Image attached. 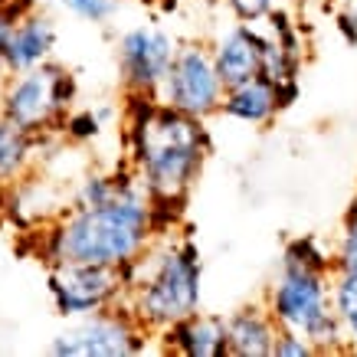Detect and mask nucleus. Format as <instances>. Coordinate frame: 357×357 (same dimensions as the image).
Listing matches in <instances>:
<instances>
[{
  "instance_id": "nucleus-1",
  "label": "nucleus",
  "mask_w": 357,
  "mask_h": 357,
  "mask_svg": "<svg viewBox=\"0 0 357 357\" xmlns=\"http://www.w3.org/2000/svg\"><path fill=\"white\" fill-rule=\"evenodd\" d=\"M158 233L154 200L131 171L115 197L89 206L73 204L50 220L40 229V259L46 266L89 262L125 269L144 256Z\"/></svg>"
},
{
  "instance_id": "nucleus-2",
  "label": "nucleus",
  "mask_w": 357,
  "mask_h": 357,
  "mask_svg": "<svg viewBox=\"0 0 357 357\" xmlns=\"http://www.w3.org/2000/svg\"><path fill=\"white\" fill-rule=\"evenodd\" d=\"M128 161L138 184L148 190L158 210L181 213L194 181L210 154L204 119L164 105L158 96L128 92L125 105Z\"/></svg>"
},
{
  "instance_id": "nucleus-3",
  "label": "nucleus",
  "mask_w": 357,
  "mask_h": 357,
  "mask_svg": "<svg viewBox=\"0 0 357 357\" xmlns=\"http://www.w3.org/2000/svg\"><path fill=\"white\" fill-rule=\"evenodd\" d=\"M128 279V308L151 335H161L181 318L200 312L204 295V266L200 252L187 236L158 233L144 256L125 266Z\"/></svg>"
},
{
  "instance_id": "nucleus-4",
  "label": "nucleus",
  "mask_w": 357,
  "mask_h": 357,
  "mask_svg": "<svg viewBox=\"0 0 357 357\" xmlns=\"http://www.w3.org/2000/svg\"><path fill=\"white\" fill-rule=\"evenodd\" d=\"M266 308L279 331L308 337L318 354L347 351L344 331L335 312V272L282 262L279 275L266 292Z\"/></svg>"
},
{
  "instance_id": "nucleus-5",
  "label": "nucleus",
  "mask_w": 357,
  "mask_h": 357,
  "mask_svg": "<svg viewBox=\"0 0 357 357\" xmlns=\"http://www.w3.org/2000/svg\"><path fill=\"white\" fill-rule=\"evenodd\" d=\"M73 102H76V79L53 59L23 73H10L0 86V115L36 138L63 131Z\"/></svg>"
},
{
  "instance_id": "nucleus-6",
  "label": "nucleus",
  "mask_w": 357,
  "mask_h": 357,
  "mask_svg": "<svg viewBox=\"0 0 357 357\" xmlns=\"http://www.w3.org/2000/svg\"><path fill=\"white\" fill-rule=\"evenodd\" d=\"M151 331L138 321L128 302L102 308V312L73 318L63 335L53 337L56 357H131L148 344Z\"/></svg>"
},
{
  "instance_id": "nucleus-7",
  "label": "nucleus",
  "mask_w": 357,
  "mask_h": 357,
  "mask_svg": "<svg viewBox=\"0 0 357 357\" xmlns=\"http://www.w3.org/2000/svg\"><path fill=\"white\" fill-rule=\"evenodd\" d=\"M223 92H227V86L217 73L213 50L204 43H184L174 53V63L164 76L158 98L184 115L210 119L223 105Z\"/></svg>"
},
{
  "instance_id": "nucleus-8",
  "label": "nucleus",
  "mask_w": 357,
  "mask_h": 357,
  "mask_svg": "<svg viewBox=\"0 0 357 357\" xmlns=\"http://www.w3.org/2000/svg\"><path fill=\"white\" fill-rule=\"evenodd\" d=\"M50 295L63 318L102 312L128 298L125 269L115 266H89V262H63L50 266Z\"/></svg>"
},
{
  "instance_id": "nucleus-9",
  "label": "nucleus",
  "mask_w": 357,
  "mask_h": 357,
  "mask_svg": "<svg viewBox=\"0 0 357 357\" xmlns=\"http://www.w3.org/2000/svg\"><path fill=\"white\" fill-rule=\"evenodd\" d=\"M177 43L158 26H135L119 40V69L125 92L158 96L167 69L174 63Z\"/></svg>"
},
{
  "instance_id": "nucleus-10",
  "label": "nucleus",
  "mask_w": 357,
  "mask_h": 357,
  "mask_svg": "<svg viewBox=\"0 0 357 357\" xmlns=\"http://www.w3.org/2000/svg\"><path fill=\"white\" fill-rule=\"evenodd\" d=\"M262 43H266V36L252 23L239 20L233 30H227L210 46L223 86H239L246 79L262 76Z\"/></svg>"
},
{
  "instance_id": "nucleus-11",
  "label": "nucleus",
  "mask_w": 357,
  "mask_h": 357,
  "mask_svg": "<svg viewBox=\"0 0 357 357\" xmlns=\"http://www.w3.org/2000/svg\"><path fill=\"white\" fill-rule=\"evenodd\" d=\"M56 50V26L53 20L40 13L36 7L26 10L17 20L10 33V43H7V53H3V73H23V69H33V66L53 59Z\"/></svg>"
},
{
  "instance_id": "nucleus-12",
  "label": "nucleus",
  "mask_w": 357,
  "mask_h": 357,
  "mask_svg": "<svg viewBox=\"0 0 357 357\" xmlns=\"http://www.w3.org/2000/svg\"><path fill=\"white\" fill-rule=\"evenodd\" d=\"M164 347L181 357H227V318L194 312L161 331Z\"/></svg>"
},
{
  "instance_id": "nucleus-13",
  "label": "nucleus",
  "mask_w": 357,
  "mask_h": 357,
  "mask_svg": "<svg viewBox=\"0 0 357 357\" xmlns=\"http://www.w3.org/2000/svg\"><path fill=\"white\" fill-rule=\"evenodd\" d=\"M279 325L266 302L246 305L227 318V357H272Z\"/></svg>"
},
{
  "instance_id": "nucleus-14",
  "label": "nucleus",
  "mask_w": 357,
  "mask_h": 357,
  "mask_svg": "<svg viewBox=\"0 0 357 357\" xmlns=\"http://www.w3.org/2000/svg\"><path fill=\"white\" fill-rule=\"evenodd\" d=\"M220 112L233 121H243V125H266V121H272L282 112L279 89L266 76L246 79L239 86H227Z\"/></svg>"
},
{
  "instance_id": "nucleus-15",
  "label": "nucleus",
  "mask_w": 357,
  "mask_h": 357,
  "mask_svg": "<svg viewBox=\"0 0 357 357\" xmlns=\"http://www.w3.org/2000/svg\"><path fill=\"white\" fill-rule=\"evenodd\" d=\"M36 144H40L36 135L0 115V187H13L26 177Z\"/></svg>"
},
{
  "instance_id": "nucleus-16",
  "label": "nucleus",
  "mask_w": 357,
  "mask_h": 357,
  "mask_svg": "<svg viewBox=\"0 0 357 357\" xmlns=\"http://www.w3.org/2000/svg\"><path fill=\"white\" fill-rule=\"evenodd\" d=\"M335 312L347 351H357V275H335Z\"/></svg>"
},
{
  "instance_id": "nucleus-17",
  "label": "nucleus",
  "mask_w": 357,
  "mask_h": 357,
  "mask_svg": "<svg viewBox=\"0 0 357 357\" xmlns=\"http://www.w3.org/2000/svg\"><path fill=\"white\" fill-rule=\"evenodd\" d=\"M282 262H292V266H312V269H331V256H328L325 249L318 246L314 239H292L289 246H285V256Z\"/></svg>"
},
{
  "instance_id": "nucleus-18",
  "label": "nucleus",
  "mask_w": 357,
  "mask_h": 357,
  "mask_svg": "<svg viewBox=\"0 0 357 357\" xmlns=\"http://www.w3.org/2000/svg\"><path fill=\"white\" fill-rule=\"evenodd\" d=\"M331 266H335V275H357V223L344 220L337 246L331 252Z\"/></svg>"
},
{
  "instance_id": "nucleus-19",
  "label": "nucleus",
  "mask_w": 357,
  "mask_h": 357,
  "mask_svg": "<svg viewBox=\"0 0 357 357\" xmlns=\"http://www.w3.org/2000/svg\"><path fill=\"white\" fill-rule=\"evenodd\" d=\"M59 3L86 23H109L119 13V0H59Z\"/></svg>"
},
{
  "instance_id": "nucleus-20",
  "label": "nucleus",
  "mask_w": 357,
  "mask_h": 357,
  "mask_svg": "<svg viewBox=\"0 0 357 357\" xmlns=\"http://www.w3.org/2000/svg\"><path fill=\"white\" fill-rule=\"evenodd\" d=\"M26 10H33L30 0H7V3L0 7V69H3V53H7L13 26H17V20H20Z\"/></svg>"
},
{
  "instance_id": "nucleus-21",
  "label": "nucleus",
  "mask_w": 357,
  "mask_h": 357,
  "mask_svg": "<svg viewBox=\"0 0 357 357\" xmlns=\"http://www.w3.org/2000/svg\"><path fill=\"white\" fill-rule=\"evenodd\" d=\"M63 135L69 141H92L98 135V119L92 112H69L63 121Z\"/></svg>"
},
{
  "instance_id": "nucleus-22",
  "label": "nucleus",
  "mask_w": 357,
  "mask_h": 357,
  "mask_svg": "<svg viewBox=\"0 0 357 357\" xmlns=\"http://www.w3.org/2000/svg\"><path fill=\"white\" fill-rule=\"evenodd\" d=\"M312 354H318V347L308 337L295 335V331H279L275 347H272V357H312Z\"/></svg>"
},
{
  "instance_id": "nucleus-23",
  "label": "nucleus",
  "mask_w": 357,
  "mask_h": 357,
  "mask_svg": "<svg viewBox=\"0 0 357 357\" xmlns=\"http://www.w3.org/2000/svg\"><path fill=\"white\" fill-rule=\"evenodd\" d=\"M223 3H227L229 10H233V17L243 23H259L275 10V0H223Z\"/></svg>"
},
{
  "instance_id": "nucleus-24",
  "label": "nucleus",
  "mask_w": 357,
  "mask_h": 357,
  "mask_svg": "<svg viewBox=\"0 0 357 357\" xmlns=\"http://www.w3.org/2000/svg\"><path fill=\"white\" fill-rule=\"evenodd\" d=\"M335 20L347 43H357V0H337Z\"/></svg>"
},
{
  "instance_id": "nucleus-25",
  "label": "nucleus",
  "mask_w": 357,
  "mask_h": 357,
  "mask_svg": "<svg viewBox=\"0 0 357 357\" xmlns=\"http://www.w3.org/2000/svg\"><path fill=\"white\" fill-rule=\"evenodd\" d=\"M344 220H347V223H357V197H354V200H351V206H347Z\"/></svg>"
},
{
  "instance_id": "nucleus-26",
  "label": "nucleus",
  "mask_w": 357,
  "mask_h": 357,
  "mask_svg": "<svg viewBox=\"0 0 357 357\" xmlns=\"http://www.w3.org/2000/svg\"><path fill=\"white\" fill-rule=\"evenodd\" d=\"M164 7H167V10H171V7H177V3H181V0H161Z\"/></svg>"
},
{
  "instance_id": "nucleus-27",
  "label": "nucleus",
  "mask_w": 357,
  "mask_h": 357,
  "mask_svg": "<svg viewBox=\"0 0 357 357\" xmlns=\"http://www.w3.org/2000/svg\"><path fill=\"white\" fill-rule=\"evenodd\" d=\"M3 76H7V73H3V69H0V86H3Z\"/></svg>"
},
{
  "instance_id": "nucleus-28",
  "label": "nucleus",
  "mask_w": 357,
  "mask_h": 357,
  "mask_svg": "<svg viewBox=\"0 0 357 357\" xmlns=\"http://www.w3.org/2000/svg\"><path fill=\"white\" fill-rule=\"evenodd\" d=\"M3 3H7V0H0V7H3Z\"/></svg>"
}]
</instances>
